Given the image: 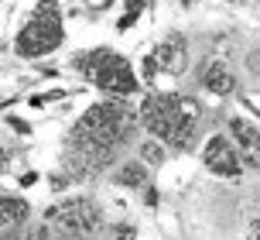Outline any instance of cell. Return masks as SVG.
Wrapping results in <instances>:
<instances>
[{
  "mask_svg": "<svg viewBox=\"0 0 260 240\" xmlns=\"http://www.w3.org/2000/svg\"><path fill=\"white\" fill-rule=\"evenodd\" d=\"M233 4H247V0H233Z\"/></svg>",
  "mask_w": 260,
  "mask_h": 240,
  "instance_id": "cell-17",
  "label": "cell"
},
{
  "mask_svg": "<svg viewBox=\"0 0 260 240\" xmlns=\"http://www.w3.org/2000/svg\"><path fill=\"white\" fill-rule=\"evenodd\" d=\"M113 178L127 189H147V165H144V161H127V165L117 168Z\"/></svg>",
  "mask_w": 260,
  "mask_h": 240,
  "instance_id": "cell-11",
  "label": "cell"
},
{
  "mask_svg": "<svg viewBox=\"0 0 260 240\" xmlns=\"http://www.w3.org/2000/svg\"><path fill=\"white\" fill-rule=\"evenodd\" d=\"M137 124H141L137 113H134L127 103H120V96L92 103V107L76 120V127L69 134V147L76 151V161L82 165L79 175L96 172V168L110 165V161L117 158V151L123 147L127 134L134 131Z\"/></svg>",
  "mask_w": 260,
  "mask_h": 240,
  "instance_id": "cell-1",
  "label": "cell"
},
{
  "mask_svg": "<svg viewBox=\"0 0 260 240\" xmlns=\"http://www.w3.org/2000/svg\"><path fill=\"white\" fill-rule=\"evenodd\" d=\"M141 127L151 137L165 141L175 151H188L195 144V134L202 124V107L192 96H178V93H151L137 110Z\"/></svg>",
  "mask_w": 260,
  "mask_h": 240,
  "instance_id": "cell-2",
  "label": "cell"
},
{
  "mask_svg": "<svg viewBox=\"0 0 260 240\" xmlns=\"http://www.w3.org/2000/svg\"><path fill=\"white\" fill-rule=\"evenodd\" d=\"M7 161H11V155H7V147H0V172L7 168Z\"/></svg>",
  "mask_w": 260,
  "mask_h": 240,
  "instance_id": "cell-15",
  "label": "cell"
},
{
  "mask_svg": "<svg viewBox=\"0 0 260 240\" xmlns=\"http://www.w3.org/2000/svg\"><path fill=\"white\" fill-rule=\"evenodd\" d=\"M65 38L62 27V7L58 0H38V7L31 11V17L24 21L21 35H17V55L24 58H41V55L55 52Z\"/></svg>",
  "mask_w": 260,
  "mask_h": 240,
  "instance_id": "cell-4",
  "label": "cell"
},
{
  "mask_svg": "<svg viewBox=\"0 0 260 240\" xmlns=\"http://www.w3.org/2000/svg\"><path fill=\"white\" fill-rule=\"evenodd\" d=\"M76 69L86 76V82H92L96 89H103L106 96H134L137 93V72L127 58L113 48H92V52H82L76 58Z\"/></svg>",
  "mask_w": 260,
  "mask_h": 240,
  "instance_id": "cell-3",
  "label": "cell"
},
{
  "mask_svg": "<svg viewBox=\"0 0 260 240\" xmlns=\"http://www.w3.org/2000/svg\"><path fill=\"white\" fill-rule=\"evenodd\" d=\"M199 82H202L212 96H233L236 93V76L222 66V62H206V66H202Z\"/></svg>",
  "mask_w": 260,
  "mask_h": 240,
  "instance_id": "cell-9",
  "label": "cell"
},
{
  "mask_svg": "<svg viewBox=\"0 0 260 240\" xmlns=\"http://www.w3.org/2000/svg\"><path fill=\"white\" fill-rule=\"evenodd\" d=\"M141 161L147 168H151V165H161V161H165V141H157V137L144 141L141 144Z\"/></svg>",
  "mask_w": 260,
  "mask_h": 240,
  "instance_id": "cell-12",
  "label": "cell"
},
{
  "mask_svg": "<svg viewBox=\"0 0 260 240\" xmlns=\"http://www.w3.org/2000/svg\"><path fill=\"white\" fill-rule=\"evenodd\" d=\"M24 240H69L58 227H52L48 220L45 223H35V227H27V237Z\"/></svg>",
  "mask_w": 260,
  "mask_h": 240,
  "instance_id": "cell-13",
  "label": "cell"
},
{
  "mask_svg": "<svg viewBox=\"0 0 260 240\" xmlns=\"http://www.w3.org/2000/svg\"><path fill=\"white\" fill-rule=\"evenodd\" d=\"M27 213H31V206H27L21 196L0 192V233H7V230H14V227H24Z\"/></svg>",
  "mask_w": 260,
  "mask_h": 240,
  "instance_id": "cell-10",
  "label": "cell"
},
{
  "mask_svg": "<svg viewBox=\"0 0 260 240\" xmlns=\"http://www.w3.org/2000/svg\"><path fill=\"white\" fill-rule=\"evenodd\" d=\"M151 72H168V76H178L188 69V41H185L182 31H171L168 38H161L151 52V62H147Z\"/></svg>",
  "mask_w": 260,
  "mask_h": 240,
  "instance_id": "cell-7",
  "label": "cell"
},
{
  "mask_svg": "<svg viewBox=\"0 0 260 240\" xmlns=\"http://www.w3.org/2000/svg\"><path fill=\"white\" fill-rule=\"evenodd\" d=\"M250 66H253V72H260V52L250 55Z\"/></svg>",
  "mask_w": 260,
  "mask_h": 240,
  "instance_id": "cell-16",
  "label": "cell"
},
{
  "mask_svg": "<svg viewBox=\"0 0 260 240\" xmlns=\"http://www.w3.org/2000/svg\"><path fill=\"white\" fill-rule=\"evenodd\" d=\"M45 220L58 227L69 240H92L103 227V216L96 209V202L86 196H69V199L55 202L52 209H45Z\"/></svg>",
  "mask_w": 260,
  "mask_h": 240,
  "instance_id": "cell-5",
  "label": "cell"
},
{
  "mask_svg": "<svg viewBox=\"0 0 260 240\" xmlns=\"http://www.w3.org/2000/svg\"><path fill=\"white\" fill-rule=\"evenodd\" d=\"M202 165H206L212 175H219V178H236V175L243 172L240 155H236L230 134H212V137H209L206 147H202Z\"/></svg>",
  "mask_w": 260,
  "mask_h": 240,
  "instance_id": "cell-6",
  "label": "cell"
},
{
  "mask_svg": "<svg viewBox=\"0 0 260 240\" xmlns=\"http://www.w3.org/2000/svg\"><path fill=\"white\" fill-rule=\"evenodd\" d=\"M230 141H233L236 155L243 165L250 168H260V127L257 124H250L243 117H233L230 120Z\"/></svg>",
  "mask_w": 260,
  "mask_h": 240,
  "instance_id": "cell-8",
  "label": "cell"
},
{
  "mask_svg": "<svg viewBox=\"0 0 260 240\" xmlns=\"http://www.w3.org/2000/svg\"><path fill=\"white\" fill-rule=\"evenodd\" d=\"M247 240H260V216H253L247 223Z\"/></svg>",
  "mask_w": 260,
  "mask_h": 240,
  "instance_id": "cell-14",
  "label": "cell"
}]
</instances>
